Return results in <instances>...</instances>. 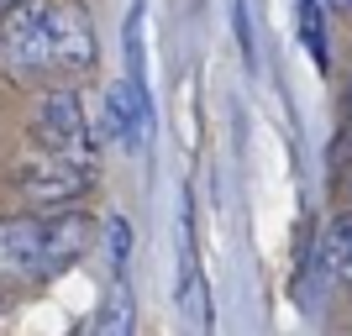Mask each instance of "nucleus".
<instances>
[{
    "label": "nucleus",
    "mask_w": 352,
    "mask_h": 336,
    "mask_svg": "<svg viewBox=\"0 0 352 336\" xmlns=\"http://www.w3.org/2000/svg\"><path fill=\"white\" fill-rule=\"evenodd\" d=\"M100 58L95 21L79 0H16L0 16V79L6 85H69Z\"/></svg>",
    "instance_id": "nucleus-1"
},
{
    "label": "nucleus",
    "mask_w": 352,
    "mask_h": 336,
    "mask_svg": "<svg viewBox=\"0 0 352 336\" xmlns=\"http://www.w3.org/2000/svg\"><path fill=\"white\" fill-rule=\"evenodd\" d=\"M85 252V221L74 216H11L0 221V273L11 278H53Z\"/></svg>",
    "instance_id": "nucleus-2"
},
{
    "label": "nucleus",
    "mask_w": 352,
    "mask_h": 336,
    "mask_svg": "<svg viewBox=\"0 0 352 336\" xmlns=\"http://www.w3.org/2000/svg\"><path fill=\"white\" fill-rule=\"evenodd\" d=\"M32 142L58 153V158L85 163V168H95V153H100V137H95L85 105H79V95L69 85H58V89L47 85L37 95V105H32Z\"/></svg>",
    "instance_id": "nucleus-3"
},
{
    "label": "nucleus",
    "mask_w": 352,
    "mask_h": 336,
    "mask_svg": "<svg viewBox=\"0 0 352 336\" xmlns=\"http://www.w3.org/2000/svg\"><path fill=\"white\" fill-rule=\"evenodd\" d=\"M89 184H95V168H85V163H74V158H58L47 147H37L16 168V190L27 194L37 210H63V205L85 200Z\"/></svg>",
    "instance_id": "nucleus-4"
},
{
    "label": "nucleus",
    "mask_w": 352,
    "mask_h": 336,
    "mask_svg": "<svg viewBox=\"0 0 352 336\" xmlns=\"http://www.w3.org/2000/svg\"><path fill=\"white\" fill-rule=\"evenodd\" d=\"M100 126H105V137H116L121 147H137V142H142V126H147V89L137 85V79H121V85L105 89Z\"/></svg>",
    "instance_id": "nucleus-5"
},
{
    "label": "nucleus",
    "mask_w": 352,
    "mask_h": 336,
    "mask_svg": "<svg viewBox=\"0 0 352 336\" xmlns=\"http://www.w3.org/2000/svg\"><path fill=\"white\" fill-rule=\"evenodd\" d=\"M321 268L331 278H347L352 284V210H342L321 236Z\"/></svg>",
    "instance_id": "nucleus-6"
},
{
    "label": "nucleus",
    "mask_w": 352,
    "mask_h": 336,
    "mask_svg": "<svg viewBox=\"0 0 352 336\" xmlns=\"http://www.w3.org/2000/svg\"><path fill=\"white\" fill-rule=\"evenodd\" d=\"M132 326H137V305H132V294H126V284H116L111 300H105V310L95 315V331L100 336H126Z\"/></svg>",
    "instance_id": "nucleus-7"
},
{
    "label": "nucleus",
    "mask_w": 352,
    "mask_h": 336,
    "mask_svg": "<svg viewBox=\"0 0 352 336\" xmlns=\"http://www.w3.org/2000/svg\"><path fill=\"white\" fill-rule=\"evenodd\" d=\"M326 0H300V37L310 43L316 63H326Z\"/></svg>",
    "instance_id": "nucleus-8"
},
{
    "label": "nucleus",
    "mask_w": 352,
    "mask_h": 336,
    "mask_svg": "<svg viewBox=\"0 0 352 336\" xmlns=\"http://www.w3.org/2000/svg\"><path fill=\"white\" fill-rule=\"evenodd\" d=\"M111 268H126V221H111Z\"/></svg>",
    "instance_id": "nucleus-9"
},
{
    "label": "nucleus",
    "mask_w": 352,
    "mask_h": 336,
    "mask_svg": "<svg viewBox=\"0 0 352 336\" xmlns=\"http://www.w3.org/2000/svg\"><path fill=\"white\" fill-rule=\"evenodd\" d=\"M11 5H16V0H0V16H6V11H11Z\"/></svg>",
    "instance_id": "nucleus-10"
},
{
    "label": "nucleus",
    "mask_w": 352,
    "mask_h": 336,
    "mask_svg": "<svg viewBox=\"0 0 352 336\" xmlns=\"http://www.w3.org/2000/svg\"><path fill=\"white\" fill-rule=\"evenodd\" d=\"M331 5H342V11H352V0H331Z\"/></svg>",
    "instance_id": "nucleus-11"
},
{
    "label": "nucleus",
    "mask_w": 352,
    "mask_h": 336,
    "mask_svg": "<svg viewBox=\"0 0 352 336\" xmlns=\"http://www.w3.org/2000/svg\"><path fill=\"white\" fill-rule=\"evenodd\" d=\"M347 153H352V137H347Z\"/></svg>",
    "instance_id": "nucleus-12"
}]
</instances>
